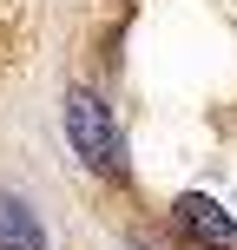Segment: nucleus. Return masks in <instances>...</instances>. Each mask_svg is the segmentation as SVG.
Segmentation results:
<instances>
[{
    "mask_svg": "<svg viewBox=\"0 0 237 250\" xmlns=\"http://www.w3.org/2000/svg\"><path fill=\"white\" fill-rule=\"evenodd\" d=\"M66 138H73V151L92 165L99 178H112V185H125V138H119V125H112V105L99 99V92H86V86H73L66 92Z\"/></svg>",
    "mask_w": 237,
    "mask_h": 250,
    "instance_id": "f257e3e1",
    "label": "nucleus"
},
{
    "mask_svg": "<svg viewBox=\"0 0 237 250\" xmlns=\"http://www.w3.org/2000/svg\"><path fill=\"white\" fill-rule=\"evenodd\" d=\"M172 224L185 230L198 250H237V217L217 198H204V191H185V198L172 204Z\"/></svg>",
    "mask_w": 237,
    "mask_h": 250,
    "instance_id": "f03ea898",
    "label": "nucleus"
},
{
    "mask_svg": "<svg viewBox=\"0 0 237 250\" xmlns=\"http://www.w3.org/2000/svg\"><path fill=\"white\" fill-rule=\"evenodd\" d=\"M0 250H46V230H40L33 204L0 191Z\"/></svg>",
    "mask_w": 237,
    "mask_h": 250,
    "instance_id": "7ed1b4c3",
    "label": "nucleus"
}]
</instances>
